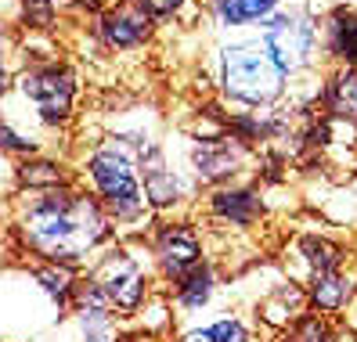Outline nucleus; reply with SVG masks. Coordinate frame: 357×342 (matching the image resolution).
<instances>
[{"instance_id":"20e7f679","label":"nucleus","mask_w":357,"mask_h":342,"mask_svg":"<svg viewBox=\"0 0 357 342\" xmlns=\"http://www.w3.org/2000/svg\"><path fill=\"white\" fill-rule=\"evenodd\" d=\"M83 274L94 277L98 288L112 299V306L127 320H134L152 303L155 285H159V274H155L152 252H149V242L144 238H119Z\"/></svg>"},{"instance_id":"ddd939ff","label":"nucleus","mask_w":357,"mask_h":342,"mask_svg":"<svg viewBox=\"0 0 357 342\" xmlns=\"http://www.w3.org/2000/svg\"><path fill=\"white\" fill-rule=\"evenodd\" d=\"M310 313V299H307V285H300L296 277H289L285 270L271 267L267 285L253 295V320L264 339H278L285 335L296 320Z\"/></svg>"},{"instance_id":"393cba45","label":"nucleus","mask_w":357,"mask_h":342,"mask_svg":"<svg viewBox=\"0 0 357 342\" xmlns=\"http://www.w3.org/2000/svg\"><path fill=\"white\" fill-rule=\"evenodd\" d=\"M18 8H22L26 29L47 33V29L58 22V0H18Z\"/></svg>"},{"instance_id":"4be33fe9","label":"nucleus","mask_w":357,"mask_h":342,"mask_svg":"<svg viewBox=\"0 0 357 342\" xmlns=\"http://www.w3.org/2000/svg\"><path fill=\"white\" fill-rule=\"evenodd\" d=\"M321 104L332 123L357 134V69H332L321 83Z\"/></svg>"},{"instance_id":"f3484780","label":"nucleus","mask_w":357,"mask_h":342,"mask_svg":"<svg viewBox=\"0 0 357 342\" xmlns=\"http://www.w3.org/2000/svg\"><path fill=\"white\" fill-rule=\"evenodd\" d=\"M76 184H79L76 166L51 152L15 159L8 169V199L18 195V191H61V187H76Z\"/></svg>"},{"instance_id":"a211bd4d","label":"nucleus","mask_w":357,"mask_h":342,"mask_svg":"<svg viewBox=\"0 0 357 342\" xmlns=\"http://www.w3.org/2000/svg\"><path fill=\"white\" fill-rule=\"evenodd\" d=\"M289 0H206V18L220 33H257Z\"/></svg>"},{"instance_id":"0eeeda50","label":"nucleus","mask_w":357,"mask_h":342,"mask_svg":"<svg viewBox=\"0 0 357 342\" xmlns=\"http://www.w3.org/2000/svg\"><path fill=\"white\" fill-rule=\"evenodd\" d=\"M321 29H325V18L314 15L310 4L303 0H289V4L271 15L267 22L257 29L264 36V44L271 51V58L285 69L289 79H296L303 72H310L321 58Z\"/></svg>"},{"instance_id":"f8f14e48","label":"nucleus","mask_w":357,"mask_h":342,"mask_svg":"<svg viewBox=\"0 0 357 342\" xmlns=\"http://www.w3.org/2000/svg\"><path fill=\"white\" fill-rule=\"evenodd\" d=\"M202 217L224 234H249L267 217V195L253 180H235L202 195Z\"/></svg>"},{"instance_id":"dca6fc26","label":"nucleus","mask_w":357,"mask_h":342,"mask_svg":"<svg viewBox=\"0 0 357 342\" xmlns=\"http://www.w3.org/2000/svg\"><path fill=\"white\" fill-rule=\"evenodd\" d=\"M220 288H224V277H220V270H217L213 260L199 263L192 274H184L177 285L166 288L170 306H174V313L181 320V328L192 325V320H199L202 313H213L217 299H220Z\"/></svg>"},{"instance_id":"9d476101","label":"nucleus","mask_w":357,"mask_h":342,"mask_svg":"<svg viewBox=\"0 0 357 342\" xmlns=\"http://www.w3.org/2000/svg\"><path fill=\"white\" fill-rule=\"evenodd\" d=\"M144 242H149V252H152V263H155L162 288L177 285L184 274H192L199 263L209 260L206 234L192 217H159Z\"/></svg>"},{"instance_id":"f257e3e1","label":"nucleus","mask_w":357,"mask_h":342,"mask_svg":"<svg viewBox=\"0 0 357 342\" xmlns=\"http://www.w3.org/2000/svg\"><path fill=\"white\" fill-rule=\"evenodd\" d=\"M116 242L119 231L112 217L83 184L18 191L8 199V245L18 260L87 270Z\"/></svg>"},{"instance_id":"5701e85b","label":"nucleus","mask_w":357,"mask_h":342,"mask_svg":"<svg viewBox=\"0 0 357 342\" xmlns=\"http://www.w3.org/2000/svg\"><path fill=\"white\" fill-rule=\"evenodd\" d=\"M137 4L155 22H166V26H195L206 11L202 0H137Z\"/></svg>"},{"instance_id":"7ed1b4c3","label":"nucleus","mask_w":357,"mask_h":342,"mask_svg":"<svg viewBox=\"0 0 357 342\" xmlns=\"http://www.w3.org/2000/svg\"><path fill=\"white\" fill-rule=\"evenodd\" d=\"M213 83L235 109H278L289 94L285 69L271 58L260 33H231L213 51Z\"/></svg>"},{"instance_id":"2eb2a0df","label":"nucleus","mask_w":357,"mask_h":342,"mask_svg":"<svg viewBox=\"0 0 357 342\" xmlns=\"http://www.w3.org/2000/svg\"><path fill=\"white\" fill-rule=\"evenodd\" d=\"M155 18L144 11L137 0H116L112 8H105L94 18V40L109 54H130L152 44L155 36Z\"/></svg>"},{"instance_id":"b1692460","label":"nucleus","mask_w":357,"mask_h":342,"mask_svg":"<svg viewBox=\"0 0 357 342\" xmlns=\"http://www.w3.org/2000/svg\"><path fill=\"white\" fill-rule=\"evenodd\" d=\"M335 339H340V328H335V320L310 310V313H303L285 335L267 339V342H335Z\"/></svg>"},{"instance_id":"6ab92c4d","label":"nucleus","mask_w":357,"mask_h":342,"mask_svg":"<svg viewBox=\"0 0 357 342\" xmlns=\"http://www.w3.org/2000/svg\"><path fill=\"white\" fill-rule=\"evenodd\" d=\"M264 339L257 320L242 310H213V317H199L177 332V342H257Z\"/></svg>"},{"instance_id":"f03ea898","label":"nucleus","mask_w":357,"mask_h":342,"mask_svg":"<svg viewBox=\"0 0 357 342\" xmlns=\"http://www.w3.org/2000/svg\"><path fill=\"white\" fill-rule=\"evenodd\" d=\"M76 173L79 184L112 217L119 238H149V231L155 227V212L149 205V195H144L141 152L134 144L105 134L79 155Z\"/></svg>"},{"instance_id":"412c9836","label":"nucleus","mask_w":357,"mask_h":342,"mask_svg":"<svg viewBox=\"0 0 357 342\" xmlns=\"http://www.w3.org/2000/svg\"><path fill=\"white\" fill-rule=\"evenodd\" d=\"M321 54L332 69H357V8H335L325 15Z\"/></svg>"},{"instance_id":"9b49d317","label":"nucleus","mask_w":357,"mask_h":342,"mask_svg":"<svg viewBox=\"0 0 357 342\" xmlns=\"http://www.w3.org/2000/svg\"><path fill=\"white\" fill-rule=\"evenodd\" d=\"M66 328L73 342H127V317L112 306V299L98 288L91 274H79Z\"/></svg>"},{"instance_id":"39448f33","label":"nucleus","mask_w":357,"mask_h":342,"mask_svg":"<svg viewBox=\"0 0 357 342\" xmlns=\"http://www.w3.org/2000/svg\"><path fill=\"white\" fill-rule=\"evenodd\" d=\"M69 313L36 281L33 263L11 256L0 288V320H4V342H36L54 332Z\"/></svg>"},{"instance_id":"4468645a","label":"nucleus","mask_w":357,"mask_h":342,"mask_svg":"<svg viewBox=\"0 0 357 342\" xmlns=\"http://www.w3.org/2000/svg\"><path fill=\"white\" fill-rule=\"evenodd\" d=\"M350 263V245L332 238L325 231H296L282 249V270L289 277H296L300 285L314 281L321 274L343 270Z\"/></svg>"},{"instance_id":"aec40b11","label":"nucleus","mask_w":357,"mask_h":342,"mask_svg":"<svg viewBox=\"0 0 357 342\" xmlns=\"http://www.w3.org/2000/svg\"><path fill=\"white\" fill-rule=\"evenodd\" d=\"M307 299H310V310L321 313V317H347V310L357 303V274L350 267L343 270H332L307 281Z\"/></svg>"},{"instance_id":"1a4fd4ad","label":"nucleus","mask_w":357,"mask_h":342,"mask_svg":"<svg viewBox=\"0 0 357 342\" xmlns=\"http://www.w3.org/2000/svg\"><path fill=\"white\" fill-rule=\"evenodd\" d=\"M141 180H144V195H149L155 220L159 217H188V209L202 199V187L188 173L174 141H159L141 155Z\"/></svg>"},{"instance_id":"423d86ee","label":"nucleus","mask_w":357,"mask_h":342,"mask_svg":"<svg viewBox=\"0 0 357 342\" xmlns=\"http://www.w3.org/2000/svg\"><path fill=\"white\" fill-rule=\"evenodd\" d=\"M15 104L44 126L47 134L66 130L76 116V98H79V79L69 65H61L58 58L51 61H29V65L8 83V94Z\"/></svg>"},{"instance_id":"6e6552de","label":"nucleus","mask_w":357,"mask_h":342,"mask_svg":"<svg viewBox=\"0 0 357 342\" xmlns=\"http://www.w3.org/2000/svg\"><path fill=\"white\" fill-rule=\"evenodd\" d=\"M177 152L202 191H213V187L235 184V180H249V173L257 166V148L245 144L242 137H235L231 130L209 134V137L188 134V137H181Z\"/></svg>"}]
</instances>
